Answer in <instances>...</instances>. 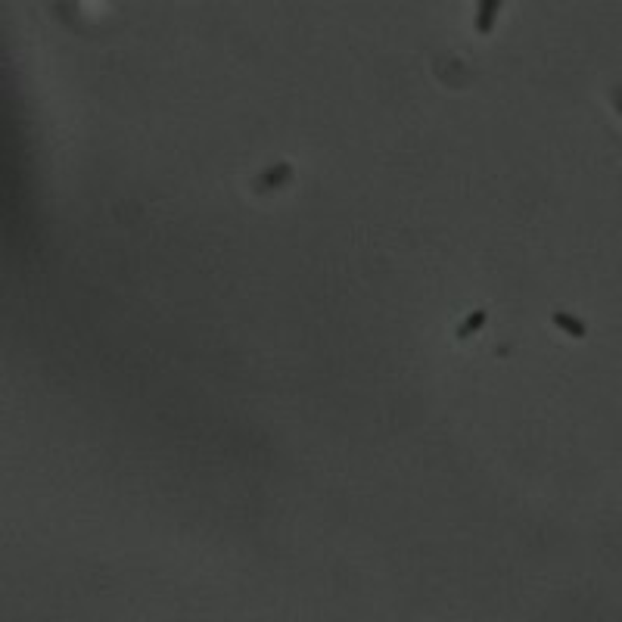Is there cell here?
<instances>
[{"label": "cell", "mask_w": 622, "mask_h": 622, "mask_svg": "<svg viewBox=\"0 0 622 622\" xmlns=\"http://www.w3.org/2000/svg\"><path fill=\"white\" fill-rule=\"evenodd\" d=\"M482 323H485V311H473V314H470V321H467L464 327L457 330V336H461V339H467V336H470L476 327H482Z\"/></svg>", "instance_id": "6da1fadb"}, {"label": "cell", "mask_w": 622, "mask_h": 622, "mask_svg": "<svg viewBox=\"0 0 622 622\" xmlns=\"http://www.w3.org/2000/svg\"><path fill=\"white\" fill-rule=\"evenodd\" d=\"M480 10H482V22H476V25H480V31H489L492 22H495V10H498V6L495 4H482Z\"/></svg>", "instance_id": "7a4b0ae2"}, {"label": "cell", "mask_w": 622, "mask_h": 622, "mask_svg": "<svg viewBox=\"0 0 622 622\" xmlns=\"http://www.w3.org/2000/svg\"><path fill=\"white\" fill-rule=\"evenodd\" d=\"M554 321H557V323H560V327H566V330H569V333H576V336H582V323H576V321H569V318H566V314H557V318H554Z\"/></svg>", "instance_id": "3957f363"}]
</instances>
